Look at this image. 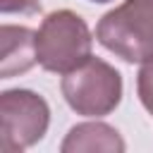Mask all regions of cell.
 <instances>
[{
	"label": "cell",
	"mask_w": 153,
	"mask_h": 153,
	"mask_svg": "<svg viewBox=\"0 0 153 153\" xmlns=\"http://www.w3.org/2000/svg\"><path fill=\"white\" fill-rule=\"evenodd\" d=\"M91 31L86 22L72 10H55L45 14L36 31V60L45 72L67 74L91 57Z\"/></svg>",
	"instance_id": "obj_1"
},
{
	"label": "cell",
	"mask_w": 153,
	"mask_h": 153,
	"mask_svg": "<svg viewBox=\"0 0 153 153\" xmlns=\"http://www.w3.org/2000/svg\"><path fill=\"white\" fill-rule=\"evenodd\" d=\"M98 43L124 62L153 57V0H124L96 26Z\"/></svg>",
	"instance_id": "obj_2"
},
{
	"label": "cell",
	"mask_w": 153,
	"mask_h": 153,
	"mask_svg": "<svg viewBox=\"0 0 153 153\" xmlns=\"http://www.w3.org/2000/svg\"><path fill=\"white\" fill-rule=\"evenodd\" d=\"M60 88L67 105L84 117H105L122 100V76L100 57H88L69 69Z\"/></svg>",
	"instance_id": "obj_3"
},
{
	"label": "cell",
	"mask_w": 153,
	"mask_h": 153,
	"mask_svg": "<svg viewBox=\"0 0 153 153\" xmlns=\"http://www.w3.org/2000/svg\"><path fill=\"white\" fill-rule=\"evenodd\" d=\"M50 124V108L43 96L29 88L0 93V151L22 153L38 143Z\"/></svg>",
	"instance_id": "obj_4"
},
{
	"label": "cell",
	"mask_w": 153,
	"mask_h": 153,
	"mask_svg": "<svg viewBox=\"0 0 153 153\" xmlns=\"http://www.w3.org/2000/svg\"><path fill=\"white\" fill-rule=\"evenodd\" d=\"M2 60H0V79H12L17 74L29 72L36 60V31L29 26L2 24Z\"/></svg>",
	"instance_id": "obj_5"
},
{
	"label": "cell",
	"mask_w": 153,
	"mask_h": 153,
	"mask_svg": "<svg viewBox=\"0 0 153 153\" xmlns=\"http://www.w3.org/2000/svg\"><path fill=\"white\" fill-rule=\"evenodd\" d=\"M124 148L127 146L120 131L105 122H84L72 127L60 146L62 153H93V151L122 153Z\"/></svg>",
	"instance_id": "obj_6"
},
{
	"label": "cell",
	"mask_w": 153,
	"mask_h": 153,
	"mask_svg": "<svg viewBox=\"0 0 153 153\" xmlns=\"http://www.w3.org/2000/svg\"><path fill=\"white\" fill-rule=\"evenodd\" d=\"M136 91H139L141 105L153 115V57L141 62V69L136 76Z\"/></svg>",
	"instance_id": "obj_7"
},
{
	"label": "cell",
	"mask_w": 153,
	"mask_h": 153,
	"mask_svg": "<svg viewBox=\"0 0 153 153\" xmlns=\"http://www.w3.org/2000/svg\"><path fill=\"white\" fill-rule=\"evenodd\" d=\"M0 10L7 12H24V14H33L41 12V2L38 0H0Z\"/></svg>",
	"instance_id": "obj_8"
},
{
	"label": "cell",
	"mask_w": 153,
	"mask_h": 153,
	"mask_svg": "<svg viewBox=\"0 0 153 153\" xmlns=\"http://www.w3.org/2000/svg\"><path fill=\"white\" fill-rule=\"evenodd\" d=\"M91 2H112V0H91Z\"/></svg>",
	"instance_id": "obj_9"
}]
</instances>
